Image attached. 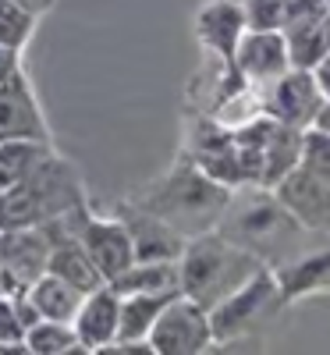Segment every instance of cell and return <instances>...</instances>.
<instances>
[{"instance_id": "obj_1", "label": "cell", "mask_w": 330, "mask_h": 355, "mask_svg": "<svg viewBox=\"0 0 330 355\" xmlns=\"http://www.w3.org/2000/svg\"><path fill=\"white\" fill-rule=\"evenodd\" d=\"M217 231L234 245L259 256L270 270L302 252V242L309 234L291 217L288 206L274 196V189H259V185L231 189V199L224 206Z\"/></svg>"}, {"instance_id": "obj_2", "label": "cell", "mask_w": 330, "mask_h": 355, "mask_svg": "<svg viewBox=\"0 0 330 355\" xmlns=\"http://www.w3.org/2000/svg\"><path fill=\"white\" fill-rule=\"evenodd\" d=\"M227 199H231V189L185 157L132 202L160 217L164 224H171L177 234L196 239V234H206L220 224Z\"/></svg>"}, {"instance_id": "obj_3", "label": "cell", "mask_w": 330, "mask_h": 355, "mask_svg": "<svg viewBox=\"0 0 330 355\" xmlns=\"http://www.w3.org/2000/svg\"><path fill=\"white\" fill-rule=\"evenodd\" d=\"M263 266L266 263L259 256L234 245L214 227L185 242L182 256H177V281H182V295H189L202 309H214L231 291L242 288L252 274H259Z\"/></svg>"}, {"instance_id": "obj_4", "label": "cell", "mask_w": 330, "mask_h": 355, "mask_svg": "<svg viewBox=\"0 0 330 355\" xmlns=\"http://www.w3.org/2000/svg\"><path fill=\"white\" fill-rule=\"evenodd\" d=\"M82 206L78 178L61 160H40V167L21 178L18 185L0 192V231L11 227H40Z\"/></svg>"}, {"instance_id": "obj_5", "label": "cell", "mask_w": 330, "mask_h": 355, "mask_svg": "<svg viewBox=\"0 0 330 355\" xmlns=\"http://www.w3.org/2000/svg\"><path fill=\"white\" fill-rule=\"evenodd\" d=\"M284 306L288 302L281 295V284H277L274 270L263 266V270L252 274L238 291H231L224 302H217L214 309H209L214 345H224V341H234V338H245V334L263 331Z\"/></svg>"}, {"instance_id": "obj_6", "label": "cell", "mask_w": 330, "mask_h": 355, "mask_svg": "<svg viewBox=\"0 0 330 355\" xmlns=\"http://www.w3.org/2000/svg\"><path fill=\"white\" fill-rule=\"evenodd\" d=\"M50 249L53 234L46 224L0 231V295L15 299V295H25L33 288L46 274Z\"/></svg>"}, {"instance_id": "obj_7", "label": "cell", "mask_w": 330, "mask_h": 355, "mask_svg": "<svg viewBox=\"0 0 330 355\" xmlns=\"http://www.w3.org/2000/svg\"><path fill=\"white\" fill-rule=\"evenodd\" d=\"M153 355H199L214 348V327H209V309L192 302L189 295H174L157 316L149 331Z\"/></svg>"}, {"instance_id": "obj_8", "label": "cell", "mask_w": 330, "mask_h": 355, "mask_svg": "<svg viewBox=\"0 0 330 355\" xmlns=\"http://www.w3.org/2000/svg\"><path fill=\"white\" fill-rule=\"evenodd\" d=\"M71 231L75 239L82 242V249L89 252V259H93V266L100 270L103 281H114L121 270H128V266L135 263V249H132V234L128 227L121 224V217L117 220H100L93 214H85V206H78V210L68 214Z\"/></svg>"}, {"instance_id": "obj_9", "label": "cell", "mask_w": 330, "mask_h": 355, "mask_svg": "<svg viewBox=\"0 0 330 355\" xmlns=\"http://www.w3.org/2000/svg\"><path fill=\"white\" fill-rule=\"evenodd\" d=\"M320 107H323V93L316 85L313 68H288L277 82L263 89V114L298 132L313 125Z\"/></svg>"}, {"instance_id": "obj_10", "label": "cell", "mask_w": 330, "mask_h": 355, "mask_svg": "<svg viewBox=\"0 0 330 355\" xmlns=\"http://www.w3.org/2000/svg\"><path fill=\"white\" fill-rule=\"evenodd\" d=\"M291 68L288 40L281 28H245L242 43L234 50V71L242 82L266 89Z\"/></svg>"}, {"instance_id": "obj_11", "label": "cell", "mask_w": 330, "mask_h": 355, "mask_svg": "<svg viewBox=\"0 0 330 355\" xmlns=\"http://www.w3.org/2000/svg\"><path fill=\"white\" fill-rule=\"evenodd\" d=\"M274 196L309 234H330V178L295 167L274 185Z\"/></svg>"}, {"instance_id": "obj_12", "label": "cell", "mask_w": 330, "mask_h": 355, "mask_svg": "<svg viewBox=\"0 0 330 355\" xmlns=\"http://www.w3.org/2000/svg\"><path fill=\"white\" fill-rule=\"evenodd\" d=\"M189 160L202 167L209 178L224 182L227 189L242 185V167H238V146H234V128H224L209 114L196 117V128L189 135Z\"/></svg>"}, {"instance_id": "obj_13", "label": "cell", "mask_w": 330, "mask_h": 355, "mask_svg": "<svg viewBox=\"0 0 330 355\" xmlns=\"http://www.w3.org/2000/svg\"><path fill=\"white\" fill-rule=\"evenodd\" d=\"M245 11L238 0H209V4L196 15V36L206 46L214 61H224L234 68V50L245 36Z\"/></svg>"}, {"instance_id": "obj_14", "label": "cell", "mask_w": 330, "mask_h": 355, "mask_svg": "<svg viewBox=\"0 0 330 355\" xmlns=\"http://www.w3.org/2000/svg\"><path fill=\"white\" fill-rule=\"evenodd\" d=\"M117 313H121V295L110 284H100L82 295V306L71 320L82 352H103L117 341Z\"/></svg>"}, {"instance_id": "obj_15", "label": "cell", "mask_w": 330, "mask_h": 355, "mask_svg": "<svg viewBox=\"0 0 330 355\" xmlns=\"http://www.w3.org/2000/svg\"><path fill=\"white\" fill-rule=\"evenodd\" d=\"M121 224L132 234V249H135V263H157V259H177L185 249V234H177L171 224H164L160 217H153L142 206L128 202L121 210Z\"/></svg>"}, {"instance_id": "obj_16", "label": "cell", "mask_w": 330, "mask_h": 355, "mask_svg": "<svg viewBox=\"0 0 330 355\" xmlns=\"http://www.w3.org/2000/svg\"><path fill=\"white\" fill-rule=\"evenodd\" d=\"M4 139H43L46 142V121L28 93V85L18 75L0 82V142Z\"/></svg>"}, {"instance_id": "obj_17", "label": "cell", "mask_w": 330, "mask_h": 355, "mask_svg": "<svg viewBox=\"0 0 330 355\" xmlns=\"http://www.w3.org/2000/svg\"><path fill=\"white\" fill-rule=\"evenodd\" d=\"M274 277L281 284V295L288 306L306 299V295L330 291V245H323L316 252H298L295 259L274 266Z\"/></svg>"}, {"instance_id": "obj_18", "label": "cell", "mask_w": 330, "mask_h": 355, "mask_svg": "<svg viewBox=\"0 0 330 355\" xmlns=\"http://www.w3.org/2000/svg\"><path fill=\"white\" fill-rule=\"evenodd\" d=\"M182 291H153V295H121V313H117V341H149L157 316L164 306Z\"/></svg>"}, {"instance_id": "obj_19", "label": "cell", "mask_w": 330, "mask_h": 355, "mask_svg": "<svg viewBox=\"0 0 330 355\" xmlns=\"http://www.w3.org/2000/svg\"><path fill=\"white\" fill-rule=\"evenodd\" d=\"M288 40V53H291V68H316L323 57L330 53V8L309 21H298L281 28Z\"/></svg>"}, {"instance_id": "obj_20", "label": "cell", "mask_w": 330, "mask_h": 355, "mask_svg": "<svg viewBox=\"0 0 330 355\" xmlns=\"http://www.w3.org/2000/svg\"><path fill=\"white\" fill-rule=\"evenodd\" d=\"M117 295H153V291H182L177 281V259H157V263H132L114 281H107Z\"/></svg>"}, {"instance_id": "obj_21", "label": "cell", "mask_w": 330, "mask_h": 355, "mask_svg": "<svg viewBox=\"0 0 330 355\" xmlns=\"http://www.w3.org/2000/svg\"><path fill=\"white\" fill-rule=\"evenodd\" d=\"M28 299H33V306L40 309L43 320H61V323H71L78 306H82V291L71 288L68 281L53 277V274H43L33 288L25 291Z\"/></svg>"}, {"instance_id": "obj_22", "label": "cell", "mask_w": 330, "mask_h": 355, "mask_svg": "<svg viewBox=\"0 0 330 355\" xmlns=\"http://www.w3.org/2000/svg\"><path fill=\"white\" fill-rule=\"evenodd\" d=\"M46 157L50 146L43 139H4L0 142V192L28 178Z\"/></svg>"}, {"instance_id": "obj_23", "label": "cell", "mask_w": 330, "mask_h": 355, "mask_svg": "<svg viewBox=\"0 0 330 355\" xmlns=\"http://www.w3.org/2000/svg\"><path fill=\"white\" fill-rule=\"evenodd\" d=\"M25 348H28V355H71V352H82L75 327L71 323H61V320H36L33 327L25 331Z\"/></svg>"}, {"instance_id": "obj_24", "label": "cell", "mask_w": 330, "mask_h": 355, "mask_svg": "<svg viewBox=\"0 0 330 355\" xmlns=\"http://www.w3.org/2000/svg\"><path fill=\"white\" fill-rule=\"evenodd\" d=\"M298 167L330 178V135H323L320 128H306L298 139Z\"/></svg>"}, {"instance_id": "obj_25", "label": "cell", "mask_w": 330, "mask_h": 355, "mask_svg": "<svg viewBox=\"0 0 330 355\" xmlns=\"http://www.w3.org/2000/svg\"><path fill=\"white\" fill-rule=\"evenodd\" d=\"M33 21L36 18L28 11H21L15 0H0V43H4V46L21 50L25 40L33 36Z\"/></svg>"}, {"instance_id": "obj_26", "label": "cell", "mask_w": 330, "mask_h": 355, "mask_svg": "<svg viewBox=\"0 0 330 355\" xmlns=\"http://www.w3.org/2000/svg\"><path fill=\"white\" fill-rule=\"evenodd\" d=\"M0 352H28L25 348V327L15 313V302L0 295Z\"/></svg>"}, {"instance_id": "obj_27", "label": "cell", "mask_w": 330, "mask_h": 355, "mask_svg": "<svg viewBox=\"0 0 330 355\" xmlns=\"http://www.w3.org/2000/svg\"><path fill=\"white\" fill-rule=\"evenodd\" d=\"M245 11L249 28H281L284 25V8L281 0H238Z\"/></svg>"}, {"instance_id": "obj_28", "label": "cell", "mask_w": 330, "mask_h": 355, "mask_svg": "<svg viewBox=\"0 0 330 355\" xmlns=\"http://www.w3.org/2000/svg\"><path fill=\"white\" fill-rule=\"evenodd\" d=\"M281 8H284V25L281 28L298 25V21H309V18H316V15L327 11L323 0H281Z\"/></svg>"}, {"instance_id": "obj_29", "label": "cell", "mask_w": 330, "mask_h": 355, "mask_svg": "<svg viewBox=\"0 0 330 355\" xmlns=\"http://www.w3.org/2000/svg\"><path fill=\"white\" fill-rule=\"evenodd\" d=\"M11 75H18V50L0 43V82H8Z\"/></svg>"}, {"instance_id": "obj_30", "label": "cell", "mask_w": 330, "mask_h": 355, "mask_svg": "<svg viewBox=\"0 0 330 355\" xmlns=\"http://www.w3.org/2000/svg\"><path fill=\"white\" fill-rule=\"evenodd\" d=\"M313 75H316V85H320V93H323V100H330V53L323 57V61L313 68Z\"/></svg>"}, {"instance_id": "obj_31", "label": "cell", "mask_w": 330, "mask_h": 355, "mask_svg": "<svg viewBox=\"0 0 330 355\" xmlns=\"http://www.w3.org/2000/svg\"><path fill=\"white\" fill-rule=\"evenodd\" d=\"M15 4H18L21 11H28L33 18H40V15H46V11L53 8V0H15Z\"/></svg>"}, {"instance_id": "obj_32", "label": "cell", "mask_w": 330, "mask_h": 355, "mask_svg": "<svg viewBox=\"0 0 330 355\" xmlns=\"http://www.w3.org/2000/svg\"><path fill=\"white\" fill-rule=\"evenodd\" d=\"M309 128H320L323 135H330V100H323V107L316 110V117H313Z\"/></svg>"}, {"instance_id": "obj_33", "label": "cell", "mask_w": 330, "mask_h": 355, "mask_svg": "<svg viewBox=\"0 0 330 355\" xmlns=\"http://www.w3.org/2000/svg\"><path fill=\"white\" fill-rule=\"evenodd\" d=\"M323 4H327V8H330V0H323Z\"/></svg>"}]
</instances>
